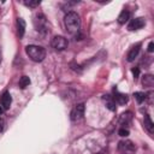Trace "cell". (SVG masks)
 I'll return each instance as SVG.
<instances>
[{"mask_svg":"<svg viewBox=\"0 0 154 154\" xmlns=\"http://www.w3.org/2000/svg\"><path fill=\"white\" fill-rule=\"evenodd\" d=\"M144 128L148 130L149 134H153L154 132V123L152 122L149 114H144Z\"/></svg>","mask_w":154,"mask_h":154,"instance_id":"cell-12","label":"cell"},{"mask_svg":"<svg viewBox=\"0 0 154 154\" xmlns=\"http://www.w3.org/2000/svg\"><path fill=\"white\" fill-rule=\"evenodd\" d=\"M153 51H154V42H153V41H150V42H149V45H148V52H149V53H152Z\"/></svg>","mask_w":154,"mask_h":154,"instance_id":"cell-21","label":"cell"},{"mask_svg":"<svg viewBox=\"0 0 154 154\" xmlns=\"http://www.w3.org/2000/svg\"><path fill=\"white\" fill-rule=\"evenodd\" d=\"M123 154H126V153H123Z\"/></svg>","mask_w":154,"mask_h":154,"instance_id":"cell-25","label":"cell"},{"mask_svg":"<svg viewBox=\"0 0 154 154\" xmlns=\"http://www.w3.org/2000/svg\"><path fill=\"white\" fill-rule=\"evenodd\" d=\"M17 26H18V36L22 38L24 36V32H25V22L23 18L17 19Z\"/></svg>","mask_w":154,"mask_h":154,"instance_id":"cell-14","label":"cell"},{"mask_svg":"<svg viewBox=\"0 0 154 154\" xmlns=\"http://www.w3.org/2000/svg\"><path fill=\"white\" fill-rule=\"evenodd\" d=\"M141 43H136L135 46H132L131 48H130V51H129V53H128V55H126V60L128 61H134L136 58H137V55H138V53H140V49H141Z\"/></svg>","mask_w":154,"mask_h":154,"instance_id":"cell-7","label":"cell"},{"mask_svg":"<svg viewBox=\"0 0 154 154\" xmlns=\"http://www.w3.org/2000/svg\"><path fill=\"white\" fill-rule=\"evenodd\" d=\"M25 52H26L28 57L35 63H40L46 58V49L43 47H41V46L28 45L25 47Z\"/></svg>","mask_w":154,"mask_h":154,"instance_id":"cell-2","label":"cell"},{"mask_svg":"<svg viewBox=\"0 0 154 154\" xmlns=\"http://www.w3.org/2000/svg\"><path fill=\"white\" fill-rule=\"evenodd\" d=\"M2 113H4V108H2V107H1V106H0V116H1V114H2Z\"/></svg>","mask_w":154,"mask_h":154,"instance_id":"cell-23","label":"cell"},{"mask_svg":"<svg viewBox=\"0 0 154 154\" xmlns=\"http://www.w3.org/2000/svg\"><path fill=\"white\" fill-rule=\"evenodd\" d=\"M129 19H130V12L128 10H123L120 12V14L118 16V23L119 24H125Z\"/></svg>","mask_w":154,"mask_h":154,"instance_id":"cell-13","label":"cell"},{"mask_svg":"<svg viewBox=\"0 0 154 154\" xmlns=\"http://www.w3.org/2000/svg\"><path fill=\"white\" fill-rule=\"evenodd\" d=\"M118 134H119L122 137H126V136L129 135V130H128V129H125V128H120V129H119V131H118Z\"/></svg>","mask_w":154,"mask_h":154,"instance_id":"cell-19","label":"cell"},{"mask_svg":"<svg viewBox=\"0 0 154 154\" xmlns=\"http://www.w3.org/2000/svg\"><path fill=\"white\" fill-rule=\"evenodd\" d=\"M64 24H65V28L66 30L70 32V34H76L78 32L79 28H81V18L78 16L77 12L75 11H70L65 14V18H64Z\"/></svg>","mask_w":154,"mask_h":154,"instance_id":"cell-1","label":"cell"},{"mask_svg":"<svg viewBox=\"0 0 154 154\" xmlns=\"http://www.w3.org/2000/svg\"><path fill=\"white\" fill-rule=\"evenodd\" d=\"M118 148H119L120 150H124L125 153H128V152H134V150L136 149L135 144H134L131 141H122V142H119Z\"/></svg>","mask_w":154,"mask_h":154,"instance_id":"cell-9","label":"cell"},{"mask_svg":"<svg viewBox=\"0 0 154 154\" xmlns=\"http://www.w3.org/2000/svg\"><path fill=\"white\" fill-rule=\"evenodd\" d=\"M24 5H26V6H29V7H37L38 5H40V1H24Z\"/></svg>","mask_w":154,"mask_h":154,"instance_id":"cell-18","label":"cell"},{"mask_svg":"<svg viewBox=\"0 0 154 154\" xmlns=\"http://www.w3.org/2000/svg\"><path fill=\"white\" fill-rule=\"evenodd\" d=\"M132 73H134V77L137 78L138 75H140V69H138V67H134V69H132Z\"/></svg>","mask_w":154,"mask_h":154,"instance_id":"cell-20","label":"cell"},{"mask_svg":"<svg viewBox=\"0 0 154 154\" xmlns=\"http://www.w3.org/2000/svg\"><path fill=\"white\" fill-rule=\"evenodd\" d=\"M34 23H35V28L38 32H41V34L47 32V20H46V17L43 13H37L35 16Z\"/></svg>","mask_w":154,"mask_h":154,"instance_id":"cell-3","label":"cell"},{"mask_svg":"<svg viewBox=\"0 0 154 154\" xmlns=\"http://www.w3.org/2000/svg\"><path fill=\"white\" fill-rule=\"evenodd\" d=\"M102 100L105 101L106 107L109 111H116V102H114V100H113V97L111 95H103L102 96Z\"/></svg>","mask_w":154,"mask_h":154,"instance_id":"cell-11","label":"cell"},{"mask_svg":"<svg viewBox=\"0 0 154 154\" xmlns=\"http://www.w3.org/2000/svg\"><path fill=\"white\" fill-rule=\"evenodd\" d=\"M84 109H85L84 103H77V105L72 108V111H71V119H72V120H79L81 118H83V116H84Z\"/></svg>","mask_w":154,"mask_h":154,"instance_id":"cell-5","label":"cell"},{"mask_svg":"<svg viewBox=\"0 0 154 154\" xmlns=\"http://www.w3.org/2000/svg\"><path fill=\"white\" fill-rule=\"evenodd\" d=\"M112 97H113L114 102H118L119 105H125V103L128 102V100H129V97H128L126 94L119 93V91H117L116 89H114V96H112Z\"/></svg>","mask_w":154,"mask_h":154,"instance_id":"cell-10","label":"cell"},{"mask_svg":"<svg viewBox=\"0 0 154 154\" xmlns=\"http://www.w3.org/2000/svg\"><path fill=\"white\" fill-rule=\"evenodd\" d=\"M51 45L55 51H64L65 48H67L69 42L64 36H54L51 41Z\"/></svg>","mask_w":154,"mask_h":154,"instance_id":"cell-4","label":"cell"},{"mask_svg":"<svg viewBox=\"0 0 154 154\" xmlns=\"http://www.w3.org/2000/svg\"><path fill=\"white\" fill-rule=\"evenodd\" d=\"M134 96H135V99H136V101H137L138 103H142V102L147 99V94H144V93H142V91H136V93L134 94Z\"/></svg>","mask_w":154,"mask_h":154,"instance_id":"cell-17","label":"cell"},{"mask_svg":"<svg viewBox=\"0 0 154 154\" xmlns=\"http://www.w3.org/2000/svg\"><path fill=\"white\" fill-rule=\"evenodd\" d=\"M1 58H2V54H1V48H0V64H1V60H2Z\"/></svg>","mask_w":154,"mask_h":154,"instance_id":"cell-24","label":"cell"},{"mask_svg":"<svg viewBox=\"0 0 154 154\" xmlns=\"http://www.w3.org/2000/svg\"><path fill=\"white\" fill-rule=\"evenodd\" d=\"M29 84H30V78H29L28 76H22L20 79H19V87H20L22 89H24V88H26Z\"/></svg>","mask_w":154,"mask_h":154,"instance_id":"cell-16","label":"cell"},{"mask_svg":"<svg viewBox=\"0 0 154 154\" xmlns=\"http://www.w3.org/2000/svg\"><path fill=\"white\" fill-rule=\"evenodd\" d=\"M142 84L144 87H153L154 84V78L152 75H146L143 76V79H142Z\"/></svg>","mask_w":154,"mask_h":154,"instance_id":"cell-15","label":"cell"},{"mask_svg":"<svg viewBox=\"0 0 154 154\" xmlns=\"http://www.w3.org/2000/svg\"><path fill=\"white\" fill-rule=\"evenodd\" d=\"M11 103H12V97H11V94L8 91H5L0 99V105L1 107L4 108V111L8 109L11 107Z\"/></svg>","mask_w":154,"mask_h":154,"instance_id":"cell-8","label":"cell"},{"mask_svg":"<svg viewBox=\"0 0 154 154\" xmlns=\"http://www.w3.org/2000/svg\"><path fill=\"white\" fill-rule=\"evenodd\" d=\"M144 24H146V20H144L143 18L138 17V18L131 19V22H130L129 25H128V29H129L130 31H135V30L142 29V28L144 26Z\"/></svg>","mask_w":154,"mask_h":154,"instance_id":"cell-6","label":"cell"},{"mask_svg":"<svg viewBox=\"0 0 154 154\" xmlns=\"http://www.w3.org/2000/svg\"><path fill=\"white\" fill-rule=\"evenodd\" d=\"M4 125H5V122H4V119H1V118H0V131H2Z\"/></svg>","mask_w":154,"mask_h":154,"instance_id":"cell-22","label":"cell"}]
</instances>
